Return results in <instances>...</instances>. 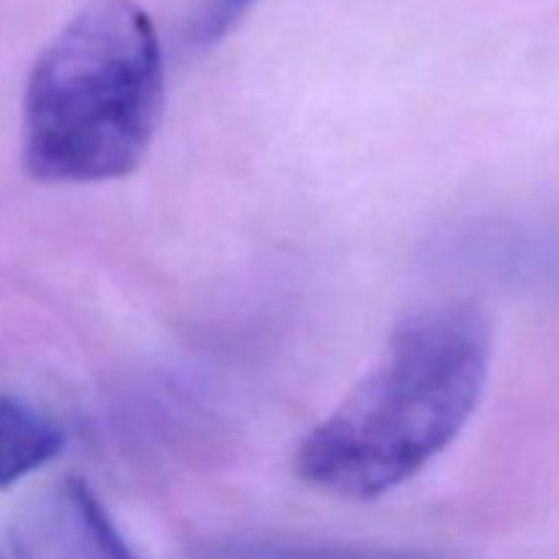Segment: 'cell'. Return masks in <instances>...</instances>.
I'll return each mask as SVG.
<instances>
[{"label":"cell","mask_w":559,"mask_h":559,"mask_svg":"<svg viewBox=\"0 0 559 559\" xmlns=\"http://www.w3.org/2000/svg\"><path fill=\"white\" fill-rule=\"evenodd\" d=\"M491 333L475 309L426 311L393 333L380 364L295 453L304 484L377 500L435 462L478 409Z\"/></svg>","instance_id":"obj_1"},{"label":"cell","mask_w":559,"mask_h":559,"mask_svg":"<svg viewBox=\"0 0 559 559\" xmlns=\"http://www.w3.org/2000/svg\"><path fill=\"white\" fill-rule=\"evenodd\" d=\"M164 109V55L134 0L87 3L33 63L22 158L41 183H104L134 173Z\"/></svg>","instance_id":"obj_2"},{"label":"cell","mask_w":559,"mask_h":559,"mask_svg":"<svg viewBox=\"0 0 559 559\" xmlns=\"http://www.w3.org/2000/svg\"><path fill=\"white\" fill-rule=\"evenodd\" d=\"M20 559H134L85 480L63 475L38 491L14 522Z\"/></svg>","instance_id":"obj_3"},{"label":"cell","mask_w":559,"mask_h":559,"mask_svg":"<svg viewBox=\"0 0 559 559\" xmlns=\"http://www.w3.org/2000/svg\"><path fill=\"white\" fill-rule=\"evenodd\" d=\"M63 448V431L38 409L0 399V489L52 462Z\"/></svg>","instance_id":"obj_4"},{"label":"cell","mask_w":559,"mask_h":559,"mask_svg":"<svg viewBox=\"0 0 559 559\" xmlns=\"http://www.w3.org/2000/svg\"><path fill=\"white\" fill-rule=\"evenodd\" d=\"M243 559H431L409 551L382 549H349V546H317V544H246L240 549Z\"/></svg>","instance_id":"obj_5"},{"label":"cell","mask_w":559,"mask_h":559,"mask_svg":"<svg viewBox=\"0 0 559 559\" xmlns=\"http://www.w3.org/2000/svg\"><path fill=\"white\" fill-rule=\"evenodd\" d=\"M254 0H205L194 25V38L200 44H216Z\"/></svg>","instance_id":"obj_6"}]
</instances>
